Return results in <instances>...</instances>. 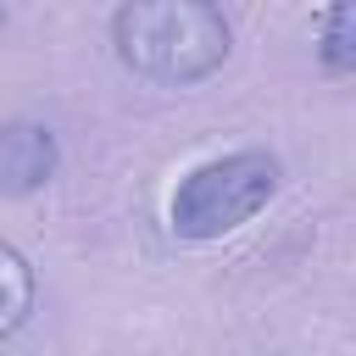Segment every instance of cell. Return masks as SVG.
I'll list each match as a JSON object with an SVG mask.
<instances>
[{
	"mask_svg": "<svg viewBox=\"0 0 356 356\" xmlns=\"http://www.w3.org/2000/svg\"><path fill=\"white\" fill-rule=\"evenodd\" d=\"M111 44L150 83H200L228 61L234 28L211 0H128L111 11Z\"/></svg>",
	"mask_w": 356,
	"mask_h": 356,
	"instance_id": "cell-1",
	"label": "cell"
},
{
	"mask_svg": "<svg viewBox=\"0 0 356 356\" xmlns=\"http://www.w3.org/2000/svg\"><path fill=\"white\" fill-rule=\"evenodd\" d=\"M278 178H284V167L273 150H228V156L200 161L172 189V206H167L172 234L200 245V239H222V234L245 228L278 195Z\"/></svg>",
	"mask_w": 356,
	"mask_h": 356,
	"instance_id": "cell-2",
	"label": "cell"
},
{
	"mask_svg": "<svg viewBox=\"0 0 356 356\" xmlns=\"http://www.w3.org/2000/svg\"><path fill=\"white\" fill-rule=\"evenodd\" d=\"M61 150L44 122H0V195H33L56 178Z\"/></svg>",
	"mask_w": 356,
	"mask_h": 356,
	"instance_id": "cell-3",
	"label": "cell"
},
{
	"mask_svg": "<svg viewBox=\"0 0 356 356\" xmlns=\"http://www.w3.org/2000/svg\"><path fill=\"white\" fill-rule=\"evenodd\" d=\"M33 317V267L17 245L0 239V339H11Z\"/></svg>",
	"mask_w": 356,
	"mask_h": 356,
	"instance_id": "cell-4",
	"label": "cell"
},
{
	"mask_svg": "<svg viewBox=\"0 0 356 356\" xmlns=\"http://www.w3.org/2000/svg\"><path fill=\"white\" fill-rule=\"evenodd\" d=\"M328 72H350L356 67V11L350 6H328L323 11V44H317Z\"/></svg>",
	"mask_w": 356,
	"mask_h": 356,
	"instance_id": "cell-5",
	"label": "cell"
},
{
	"mask_svg": "<svg viewBox=\"0 0 356 356\" xmlns=\"http://www.w3.org/2000/svg\"><path fill=\"white\" fill-rule=\"evenodd\" d=\"M0 28H6V6H0Z\"/></svg>",
	"mask_w": 356,
	"mask_h": 356,
	"instance_id": "cell-6",
	"label": "cell"
}]
</instances>
